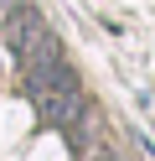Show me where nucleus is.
<instances>
[{"mask_svg": "<svg viewBox=\"0 0 155 161\" xmlns=\"http://www.w3.org/2000/svg\"><path fill=\"white\" fill-rule=\"evenodd\" d=\"M0 42H5V52L16 57V63H26V57H36L41 47L57 42V31L47 26V16H41L31 0H16V5H10V16L0 21Z\"/></svg>", "mask_w": 155, "mask_h": 161, "instance_id": "1", "label": "nucleus"}]
</instances>
